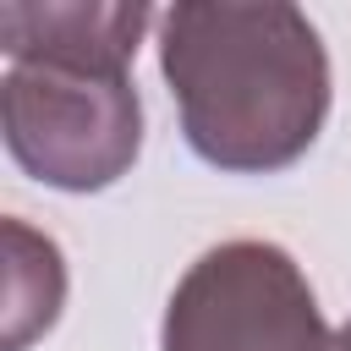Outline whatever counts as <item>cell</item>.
<instances>
[{"instance_id": "obj_1", "label": "cell", "mask_w": 351, "mask_h": 351, "mask_svg": "<svg viewBox=\"0 0 351 351\" xmlns=\"http://www.w3.org/2000/svg\"><path fill=\"white\" fill-rule=\"evenodd\" d=\"M159 71L186 148L230 176L296 165L329 121V49L307 11L181 0L159 11Z\"/></svg>"}, {"instance_id": "obj_6", "label": "cell", "mask_w": 351, "mask_h": 351, "mask_svg": "<svg viewBox=\"0 0 351 351\" xmlns=\"http://www.w3.org/2000/svg\"><path fill=\"white\" fill-rule=\"evenodd\" d=\"M329 351H351V318L335 329V340H329Z\"/></svg>"}, {"instance_id": "obj_3", "label": "cell", "mask_w": 351, "mask_h": 351, "mask_svg": "<svg viewBox=\"0 0 351 351\" xmlns=\"http://www.w3.org/2000/svg\"><path fill=\"white\" fill-rule=\"evenodd\" d=\"M302 263L274 241H219L170 291L159 351H329Z\"/></svg>"}, {"instance_id": "obj_4", "label": "cell", "mask_w": 351, "mask_h": 351, "mask_svg": "<svg viewBox=\"0 0 351 351\" xmlns=\"http://www.w3.org/2000/svg\"><path fill=\"white\" fill-rule=\"evenodd\" d=\"M154 11L143 0H11L0 5V49L11 66H66L132 77Z\"/></svg>"}, {"instance_id": "obj_5", "label": "cell", "mask_w": 351, "mask_h": 351, "mask_svg": "<svg viewBox=\"0 0 351 351\" xmlns=\"http://www.w3.org/2000/svg\"><path fill=\"white\" fill-rule=\"evenodd\" d=\"M5 302H0V351H27L55 329L66 302V263L49 236L22 219H5Z\"/></svg>"}, {"instance_id": "obj_2", "label": "cell", "mask_w": 351, "mask_h": 351, "mask_svg": "<svg viewBox=\"0 0 351 351\" xmlns=\"http://www.w3.org/2000/svg\"><path fill=\"white\" fill-rule=\"evenodd\" d=\"M5 154L55 192H104L143 154V99L132 77L5 66L0 82Z\"/></svg>"}]
</instances>
